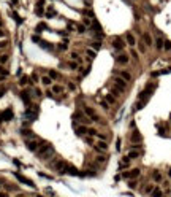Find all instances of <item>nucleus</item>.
<instances>
[{"label":"nucleus","instance_id":"0eeeda50","mask_svg":"<svg viewBox=\"0 0 171 197\" xmlns=\"http://www.w3.org/2000/svg\"><path fill=\"white\" fill-rule=\"evenodd\" d=\"M84 113H86V116L90 119V121H98V116H97V113L93 111V108H90V106H84Z\"/></svg>","mask_w":171,"mask_h":197},{"label":"nucleus","instance_id":"de8ad7c7","mask_svg":"<svg viewBox=\"0 0 171 197\" xmlns=\"http://www.w3.org/2000/svg\"><path fill=\"white\" fill-rule=\"evenodd\" d=\"M67 43H60V45H59V49H60V51H67Z\"/></svg>","mask_w":171,"mask_h":197},{"label":"nucleus","instance_id":"8fccbe9b","mask_svg":"<svg viewBox=\"0 0 171 197\" xmlns=\"http://www.w3.org/2000/svg\"><path fill=\"white\" fill-rule=\"evenodd\" d=\"M82 13H84L86 16H90V17H93V13H92L90 10H84V11H82Z\"/></svg>","mask_w":171,"mask_h":197},{"label":"nucleus","instance_id":"6ab92c4d","mask_svg":"<svg viewBox=\"0 0 171 197\" xmlns=\"http://www.w3.org/2000/svg\"><path fill=\"white\" fill-rule=\"evenodd\" d=\"M132 141L133 143H141V141H143V137H141L138 132H133L132 134Z\"/></svg>","mask_w":171,"mask_h":197},{"label":"nucleus","instance_id":"393cba45","mask_svg":"<svg viewBox=\"0 0 171 197\" xmlns=\"http://www.w3.org/2000/svg\"><path fill=\"white\" fill-rule=\"evenodd\" d=\"M109 92H111V94H113V95H116V97H119V95H120V92H122V91H120V89H117L116 86H111V87H109Z\"/></svg>","mask_w":171,"mask_h":197},{"label":"nucleus","instance_id":"1a4fd4ad","mask_svg":"<svg viewBox=\"0 0 171 197\" xmlns=\"http://www.w3.org/2000/svg\"><path fill=\"white\" fill-rule=\"evenodd\" d=\"M125 40H127V43L130 45V46H135L136 45V38H135V35L132 32H127L125 33Z\"/></svg>","mask_w":171,"mask_h":197},{"label":"nucleus","instance_id":"a211bd4d","mask_svg":"<svg viewBox=\"0 0 171 197\" xmlns=\"http://www.w3.org/2000/svg\"><path fill=\"white\" fill-rule=\"evenodd\" d=\"M41 84H43V86H46V87H48V86H51V84H52V80L49 78V76H48V75H46V76H41Z\"/></svg>","mask_w":171,"mask_h":197},{"label":"nucleus","instance_id":"f704fd0d","mask_svg":"<svg viewBox=\"0 0 171 197\" xmlns=\"http://www.w3.org/2000/svg\"><path fill=\"white\" fill-rule=\"evenodd\" d=\"M7 62H8V56L7 54H2V56H0V65H5Z\"/></svg>","mask_w":171,"mask_h":197},{"label":"nucleus","instance_id":"4c0bfd02","mask_svg":"<svg viewBox=\"0 0 171 197\" xmlns=\"http://www.w3.org/2000/svg\"><path fill=\"white\" fill-rule=\"evenodd\" d=\"M76 30H78V33H86L87 29H86L84 26H76Z\"/></svg>","mask_w":171,"mask_h":197},{"label":"nucleus","instance_id":"603ef678","mask_svg":"<svg viewBox=\"0 0 171 197\" xmlns=\"http://www.w3.org/2000/svg\"><path fill=\"white\" fill-rule=\"evenodd\" d=\"M68 89H70V91H75V89H76V84H75V83H68Z\"/></svg>","mask_w":171,"mask_h":197},{"label":"nucleus","instance_id":"f8f14e48","mask_svg":"<svg viewBox=\"0 0 171 197\" xmlns=\"http://www.w3.org/2000/svg\"><path fill=\"white\" fill-rule=\"evenodd\" d=\"M139 156H141V151H138V150H132L130 153L127 154V157L130 159V160H132V159H138Z\"/></svg>","mask_w":171,"mask_h":197},{"label":"nucleus","instance_id":"412c9836","mask_svg":"<svg viewBox=\"0 0 171 197\" xmlns=\"http://www.w3.org/2000/svg\"><path fill=\"white\" fill-rule=\"evenodd\" d=\"M120 78L125 80V81H130V80H132V75L128 73L127 70H120Z\"/></svg>","mask_w":171,"mask_h":197},{"label":"nucleus","instance_id":"473e14b6","mask_svg":"<svg viewBox=\"0 0 171 197\" xmlns=\"http://www.w3.org/2000/svg\"><path fill=\"white\" fill-rule=\"evenodd\" d=\"M95 137H97L98 140H102V141H106V140H108V134H97Z\"/></svg>","mask_w":171,"mask_h":197},{"label":"nucleus","instance_id":"bb28decb","mask_svg":"<svg viewBox=\"0 0 171 197\" xmlns=\"http://www.w3.org/2000/svg\"><path fill=\"white\" fill-rule=\"evenodd\" d=\"M95 164H106V157L103 156V154H100V156L95 157Z\"/></svg>","mask_w":171,"mask_h":197},{"label":"nucleus","instance_id":"09e8293b","mask_svg":"<svg viewBox=\"0 0 171 197\" xmlns=\"http://www.w3.org/2000/svg\"><path fill=\"white\" fill-rule=\"evenodd\" d=\"M33 92L37 94V97H41V95H43V92H41V91H40L38 87H35V89H33Z\"/></svg>","mask_w":171,"mask_h":197},{"label":"nucleus","instance_id":"b1692460","mask_svg":"<svg viewBox=\"0 0 171 197\" xmlns=\"http://www.w3.org/2000/svg\"><path fill=\"white\" fill-rule=\"evenodd\" d=\"M163 45H165V40L158 37V38L155 40V48H157V49H163Z\"/></svg>","mask_w":171,"mask_h":197},{"label":"nucleus","instance_id":"4d7b16f0","mask_svg":"<svg viewBox=\"0 0 171 197\" xmlns=\"http://www.w3.org/2000/svg\"><path fill=\"white\" fill-rule=\"evenodd\" d=\"M5 35H7V32H5V30H3V29H0V38H3V37H5Z\"/></svg>","mask_w":171,"mask_h":197},{"label":"nucleus","instance_id":"ddd939ff","mask_svg":"<svg viewBox=\"0 0 171 197\" xmlns=\"http://www.w3.org/2000/svg\"><path fill=\"white\" fill-rule=\"evenodd\" d=\"M152 180H154L155 183H160V181L163 180V176H162V173H160V172L154 170V172H152Z\"/></svg>","mask_w":171,"mask_h":197},{"label":"nucleus","instance_id":"aec40b11","mask_svg":"<svg viewBox=\"0 0 171 197\" xmlns=\"http://www.w3.org/2000/svg\"><path fill=\"white\" fill-rule=\"evenodd\" d=\"M21 99L24 100V103H30V94H29L27 91H24V92H21Z\"/></svg>","mask_w":171,"mask_h":197},{"label":"nucleus","instance_id":"e2e57ef3","mask_svg":"<svg viewBox=\"0 0 171 197\" xmlns=\"http://www.w3.org/2000/svg\"><path fill=\"white\" fill-rule=\"evenodd\" d=\"M0 189H2V186H0Z\"/></svg>","mask_w":171,"mask_h":197},{"label":"nucleus","instance_id":"423d86ee","mask_svg":"<svg viewBox=\"0 0 171 197\" xmlns=\"http://www.w3.org/2000/svg\"><path fill=\"white\" fill-rule=\"evenodd\" d=\"M113 48L117 51H124V48H125V41H124L120 37H116L113 40Z\"/></svg>","mask_w":171,"mask_h":197},{"label":"nucleus","instance_id":"58836bf2","mask_svg":"<svg viewBox=\"0 0 171 197\" xmlns=\"http://www.w3.org/2000/svg\"><path fill=\"white\" fill-rule=\"evenodd\" d=\"M136 181H135V180H130V181H128V188H130V189H136Z\"/></svg>","mask_w":171,"mask_h":197},{"label":"nucleus","instance_id":"c756f323","mask_svg":"<svg viewBox=\"0 0 171 197\" xmlns=\"http://www.w3.org/2000/svg\"><path fill=\"white\" fill-rule=\"evenodd\" d=\"M10 46V41L8 40H0V49H7Z\"/></svg>","mask_w":171,"mask_h":197},{"label":"nucleus","instance_id":"a19ab883","mask_svg":"<svg viewBox=\"0 0 171 197\" xmlns=\"http://www.w3.org/2000/svg\"><path fill=\"white\" fill-rule=\"evenodd\" d=\"M82 24H84V27H89V26H92V22H90V19H89V17H84V19H82Z\"/></svg>","mask_w":171,"mask_h":197},{"label":"nucleus","instance_id":"5fc2aeb1","mask_svg":"<svg viewBox=\"0 0 171 197\" xmlns=\"http://www.w3.org/2000/svg\"><path fill=\"white\" fill-rule=\"evenodd\" d=\"M5 92H7V87H0V97H3V95H5Z\"/></svg>","mask_w":171,"mask_h":197},{"label":"nucleus","instance_id":"4468645a","mask_svg":"<svg viewBox=\"0 0 171 197\" xmlns=\"http://www.w3.org/2000/svg\"><path fill=\"white\" fill-rule=\"evenodd\" d=\"M143 43H144V45H147V46H151V45H152V37H151V35L147 33V32H146V33H143Z\"/></svg>","mask_w":171,"mask_h":197},{"label":"nucleus","instance_id":"7c9ffc66","mask_svg":"<svg viewBox=\"0 0 171 197\" xmlns=\"http://www.w3.org/2000/svg\"><path fill=\"white\" fill-rule=\"evenodd\" d=\"M27 83H30V78H29V76H22V78L19 80V84L21 86H26Z\"/></svg>","mask_w":171,"mask_h":197},{"label":"nucleus","instance_id":"3c124183","mask_svg":"<svg viewBox=\"0 0 171 197\" xmlns=\"http://www.w3.org/2000/svg\"><path fill=\"white\" fill-rule=\"evenodd\" d=\"M130 56H132L133 59H138V52L135 51V49H132V51H130Z\"/></svg>","mask_w":171,"mask_h":197},{"label":"nucleus","instance_id":"cd10ccee","mask_svg":"<svg viewBox=\"0 0 171 197\" xmlns=\"http://www.w3.org/2000/svg\"><path fill=\"white\" fill-rule=\"evenodd\" d=\"M147 103V100H138V103L135 105V110H143V106Z\"/></svg>","mask_w":171,"mask_h":197},{"label":"nucleus","instance_id":"2f4dec72","mask_svg":"<svg viewBox=\"0 0 171 197\" xmlns=\"http://www.w3.org/2000/svg\"><path fill=\"white\" fill-rule=\"evenodd\" d=\"M154 188H155L154 184H147V186L144 188V192H146V194H152V191H154Z\"/></svg>","mask_w":171,"mask_h":197},{"label":"nucleus","instance_id":"6e6d98bb","mask_svg":"<svg viewBox=\"0 0 171 197\" xmlns=\"http://www.w3.org/2000/svg\"><path fill=\"white\" fill-rule=\"evenodd\" d=\"M100 105H102L103 110H108V103H106V102H100Z\"/></svg>","mask_w":171,"mask_h":197},{"label":"nucleus","instance_id":"f257e3e1","mask_svg":"<svg viewBox=\"0 0 171 197\" xmlns=\"http://www.w3.org/2000/svg\"><path fill=\"white\" fill-rule=\"evenodd\" d=\"M40 141H41V140H38V138L26 140V146H27V150H29V151L37 153V151H38V148H40Z\"/></svg>","mask_w":171,"mask_h":197},{"label":"nucleus","instance_id":"f3484780","mask_svg":"<svg viewBox=\"0 0 171 197\" xmlns=\"http://www.w3.org/2000/svg\"><path fill=\"white\" fill-rule=\"evenodd\" d=\"M63 86H60V84H54L52 86V94H63Z\"/></svg>","mask_w":171,"mask_h":197},{"label":"nucleus","instance_id":"864d4df0","mask_svg":"<svg viewBox=\"0 0 171 197\" xmlns=\"http://www.w3.org/2000/svg\"><path fill=\"white\" fill-rule=\"evenodd\" d=\"M32 40H33V41H37V43H41V40H40L38 35H32Z\"/></svg>","mask_w":171,"mask_h":197},{"label":"nucleus","instance_id":"72a5a7b5","mask_svg":"<svg viewBox=\"0 0 171 197\" xmlns=\"http://www.w3.org/2000/svg\"><path fill=\"white\" fill-rule=\"evenodd\" d=\"M70 57H71V61H76V62L81 61V57H79L78 52H71V54H70Z\"/></svg>","mask_w":171,"mask_h":197},{"label":"nucleus","instance_id":"37998d69","mask_svg":"<svg viewBox=\"0 0 171 197\" xmlns=\"http://www.w3.org/2000/svg\"><path fill=\"white\" fill-rule=\"evenodd\" d=\"M43 29H46V24L41 22V24H38V26H37V32H38V33H41L40 30H43Z\"/></svg>","mask_w":171,"mask_h":197},{"label":"nucleus","instance_id":"c9c22d12","mask_svg":"<svg viewBox=\"0 0 171 197\" xmlns=\"http://www.w3.org/2000/svg\"><path fill=\"white\" fill-rule=\"evenodd\" d=\"M68 67L71 68V70H76V68H78V62H76V61H70L68 62Z\"/></svg>","mask_w":171,"mask_h":197},{"label":"nucleus","instance_id":"a878e982","mask_svg":"<svg viewBox=\"0 0 171 197\" xmlns=\"http://www.w3.org/2000/svg\"><path fill=\"white\" fill-rule=\"evenodd\" d=\"M100 48H102V43H100V41H93V43H90V49H93V51L98 52Z\"/></svg>","mask_w":171,"mask_h":197},{"label":"nucleus","instance_id":"49530a36","mask_svg":"<svg viewBox=\"0 0 171 197\" xmlns=\"http://www.w3.org/2000/svg\"><path fill=\"white\" fill-rule=\"evenodd\" d=\"M106 102H109V103H114V102H116V99L113 97V95H109V94H108V95H106Z\"/></svg>","mask_w":171,"mask_h":197},{"label":"nucleus","instance_id":"9b49d317","mask_svg":"<svg viewBox=\"0 0 171 197\" xmlns=\"http://www.w3.org/2000/svg\"><path fill=\"white\" fill-rule=\"evenodd\" d=\"M116 61H117V64H122V65H125V64H128V57H127V56L122 52V54H119V56L116 57Z\"/></svg>","mask_w":171,"mask_h":197},{"label":"nucleus","instance_id":"6e6552de","mask_svg":"<svg viewBox=\"0 0 171 197\" xmlns=\"http://www.w3.org/2000/svg\"><path fill=\"white\" fill-rule=\"evenodd\" d=\"M14 176H16V178H17V180H19L21 183H24V184H27V186H30V188H35L33 181H32V180H29V178H26L24 175H21V173H17V172H16V173H14Z\"/></svg>","mask_w":171,"mask_h":197},{"label":"nucleus","instance_id":"5701e85b","mask_svg":"<svg viewBox=\"0 0 171 197\" xmlns=\"http://www.w3.org/2000/svg\"><path fill=\"white\" fill-rule=\"evenodd\" d=\"M128 165H130V159H128V157H124V159L120 160V164H119V169H127Z\"/></svg>","mask_w":171,"mask_h":197},{"label":"nucleus","instance_id":"dca6fc26","mask_svg":"<svg viewBox=\"0 0 171 197\" xmlns=\"http://www.w3.org/2000/svg\"><path fill=\"white\" fill-rule=\"evenodd\" d=\"M2 116H3V121H10V119L13 118V111H11V108H8L7 111H3Z\"/></svg>","mask_w":171,"mask_h":197},{"label":"nucleus","instance_id":"20e7f679","mask_svg":"<svg viewBox=\"0 0 171 197\" xmlns=\"http://www.w3.org/2000/svg\"><path fill=\"white\" fill-rule=\"evenodd\" d=\"M141 175V170L139 169H133L130 172H124L122 173V178H127V180H133V178H138Z\"/></svg>","mask_w":171,"mask_h":197},{"label":"nucleus","instance_id":"13d9d810","mask_svg":"<svg viewBox=\"0 0 171 197\" xmlns=\"http://www.w3.org/2000/svg\"><path fill=\"white\" fill-rule=\"evenodd\" d=\"M87 143H93V140H92V137H86V138H84Z\"/></svg>","mask_w":171,"mask_h":197},{"label":"nucleus","instance_id":"4be33fe9","mask_svg":"<svg viewBox=\"0 0 171 197\" xmlns=\"http://www.w3.org/2000/svg\"><path fill=\"white\" fill-rule=\"evenodd\" d=\"M151 197H163V191L160 188H154V191H152Z\"/></svg>","mask_w":171,"mask_h":197},{"label":"nucleus","instance_id":"e433bc0d","mask_svg":"<svg viewBox=\"0 0 171 197\" xmlns=\"http://www.w3.org/2000/svg\"><path fill=\"white\" fill-rule=\"evenodd\" d=\"M138 45V49H139V52H146V45L143 43V41H139V43H136Z\"/></svg>","mask_w":171,"mask_h":197},{"label":"nucleus","instance_id":"9d476101","mask_svg":"<svg viewBox=\"0 0 171 197\" xmlns=\"http://www.w3.org/2000/svg\"><path fill=\"white\" fill-rule=\"evenodd\" d=\"M75 132L78 134L79 137H84L86 134H87V127L82 124V126H75Z\"/></svg>","mask_w":171,"mask_h":197},{"label":"nucleus","instance_id":"f03ea898","mask_svg":"<svg viewBox=\"0 0 171 197\" xmlns=\"http://www.w3.org/2000/svg\"><path fill=\"white\" fill-rule=\"evenodd\" d=\"M52 167H54V169L59 172V173H65V170H67V162L65 160H60V159H57V160H54V162L51 164Z\"/></svg>","mask_w":171,"mask_h":197},{"label":"nucleus","instance_id":"ea45409f","mask_svg":"<svg viewBox=\"0 0 171 197\" xmlns=\"http://www.w3.org/2000/svg\"><path fill=\"white\" fill-rule=\"evenodd\" d=\"M54 14H56L54 8H52V7H49V8H48V13H46V16H48V17H51V16H54Z\"/></svg>","mask_w":171,"mask_h":197},{"label":"nucleus","instance_id":"0e129e2a","mask_svg":"<svg viewBox=\"0 0 171 197\" xmlns=\"http://www.w3.org/2000/svg\"><path fill=\"white\" fill-rule=\"evenodd\" d=\"M135 2H136V0H135Z\"/></svg>","mask_w":171,"mask_h":197},{"label":"nucleus","instance_id":"680f3d73","mask_svg":"<svg viewBox=\"0 0 171 197\" xmlns=\"http://www.w3.org/2000/svg\"><path fill=\"white\" fill-rule=\"evenodd\" d=\"M168 176H169V178H171V169H169V170H168Z\"/></svg>","mask_w":171,"mask_h":197},{"label":"nucleus","instance_id":"39448f33","mask_svg":"<svg viewBox=\"0 0 171 197\" xmlns=\"http://www.w3.org/2000/svg\"><path fill=\"white\" fill-rule=\"evenodd\" d=\"M113 83H114V86H116L117 89H120V91L127 89V81L122 80L120 76H114V78H113Z\"/></svg>","mask_w":171,"mask_h":197},{"label":"nucleus","instance_id":"a18cd8bd","mask_svg":"<svg viewBox=\"0 0 171 197\" xmlns=\"http://www.w3.org/2000/svg\"><path fill=\"white\" fill-rule=\"evenodd\" d=\"M87 134H89L90 137H95V135H97L98 132H97V130H95V129H87Z\"/></svg>","mask_w":171,"mask_h":197},{"label":"nucleus","instance_id":"c03bdc74","mask_svg":"<svg viewBox=\"0 0 171 197\" xmlns=\"http://www.w3.org/2000/svg\"><path fill=\"white\" fill-rule=\"evenodd\" d=\"M41 46H43L44 48V49H52V46H51V43H44V41H41V43H40Z\"/></svg>","mask_w":171,"mask_h":197},{"label":"nucleus","instance_id":"052dcab7","mask_svg":"<svg viewBox=\"0 0 171 197\" xmlns=\"http://www.w3.org/2000/svg\"><path fill=\"white\" fill-rule=\"evenodd\" d=\"M2 27H3V21H2V19H0V29H2Z\"/></svg>","mask_w":171,"mask_h":197},{"label":"nucleus","instance_id":"c85d7f7f","mask_svg":"<svg viewBox=\"0 0 171 197\" xmlns=\"http://www.w3.org/2000/svg\"><path fill=\"white\" fill-rule=\"evenodd\" d=\"M86 54L89 56L90 59H93V57L97 56V51H93V49H90V48H87V49H86Z\"/></svg>","mask_w":171,"mask_h":197},{"label":"nucleus","instance_id":"2eb2a0df","mask_svg":"<svg viewBox=\"0 0 171 197\" xmlns=\"http://www.w3.org/2000/svg\"><path fill=\"white\" fill-rule=\"evenodd\" d=\"M48 76L51 80H59V78H60V73L56 71V70H48Z\"/></svg>","mask_w":171,"mask_h":197},{"label":"nucleus","instance_id":"7ed1b4c3","mask_svg":"<svg viewBox=\"0 0 171 197\" xmlns=\"http://www.w3.org/2000/svg\"><path fill=\"white\" fill-rule=\"evenodd\" d=\"M93 150H95L97 153H100V154H103V153L108 151V143H106V141H102V140H98V141L93 143Z\"/></svg>","mask_w":171,"mask_h":197},{"label":"nucleus","instance_id":"bf43d9fd","mask_svg":"<svg viewBox=\"0 0 171 197\" xmlns=\"http://www.w3.org/2000/svg\"><path fill=\"white\" fill-rule=\"evenodd\" d=\"M0 197H10L8 194H5V192H0Z\"/></svg>","mask_w":171,"mask_h":197},{"label":"nucleus","instance_id":"79ce46f5","mask_svg":"<svg viewBox=\"0 0 171 197\" xmlns=\"http://www.w3.org/2000/svg\"><path fill=\"white\" fill-rule=\"evenodd\" d=\"M163 49H166V51H169V49H171V41H169V40H166V41H165Z\"/></svg>","mask_w":171,"mask_h":197}]
</instances>
